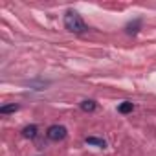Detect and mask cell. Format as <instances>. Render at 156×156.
<instances>
[{
  "mask_svg": "<svg viewBox=\"0 0 156 156\" xmlns=\"http://www.w3.org/2000/svg\"><path fill=\"white\" fill-rule=\"evenodd\" d=\"M64 28L68 31H72V33H85L87 31V24L79 17L77 11H66V15H64Z\"/></svg>",
  "mask_w": 156,
  "mask_h": 156,
  "instance_id": "cell-1",
  "label": "cell"
},
{
  "mask_svg": "<svg viewBox=\"0 0 156 156\" xmlns=\"http://www.w3.org/2000/svg\"><path fill=\"white\" fill-rule=\"evenodd\" d=\"M22 134H24L26 138H35V136H37V127H35V125H30V127H26V129L22 130Z\"/></svg>",
  "mask_w": 156,
  "mask_h": 156,
  "instance_id": "cell-5",
  "label": "cell"
},
{
  "mask_svg": "<svg viewBox=\"0 0 156 156\" xmlns=\"http://www.w3.org/2000/svg\"><path fill=\"white\" fill-rule=\"evenodd\" d=\"M15 110H19V105H6V107H2L0 108V114H11V112H15Z\"/></svg>",
  "mask_w": 156,
  "mask_h": 156,
  "instance_id": "cell-7",
  "label": "cell"
},
{
  "mask_svg": "<svg viewBox=\"0 0 156 156\" xmlns=\"http://www.w3.org/2000/svg\"><path fill=\"white\" fill-rule=\"evenodd\" d=\"M132 108H134V107H132V103H130V101H125V103H121V105H119V108H118V110H119L121 114H129V112H132Z\"/></svg>",
  "mask_w": 156,
  "mask_h": 156,
  "instance_id": "cell-6",
  "label": "cell"
},
{
  "mask_svg": "<svg viewBox=\"0 0 156 156\" xmlns=\"http://www.w3.org/2000/svg\"><path fill=\"white\" fill-rule=\"evenodd\" d=\"M81 110H85V112H94V110H96V101H92V99L83 101V103H81Z\"/></svg>",
  "mask_w": 156,
  "mask_h": 156,
  "instance_id": "cell-4",
  "label": "cell"
},
{
  "mask_svg": "<svg viewBox=\"0 0 156 156\" xmlns=\"http://www.w3.org/2000/svg\"><path fill=\"white\" fill-rule=\"evenodd\" d=\"M46 136L51 141H61V140L66 138V127H62V125H51V127H48Z\"/></svg>",
  "mask_w": 156,
  "mask_h": 156,
  "instance_id": "cell-2",
  "label": "cell"
},
{
  "mask_svg": "<svg viewBox=\"0 0 156 156\" xmlns=\"http://www.w3.org/2000/svg\"><path fill=\"white\" fill-rule=\"evenodd\" d=\"M85 141H87V143H90V145H98V147H101V149H105V147H107V141H105V140H101V138H94V136H88Z\"/></svg>",
  "mask_w": 156,
  "mask_h": 156,
  "instance_id": "cell-3",
  "label": "cell"
},
{
  "mask_svg": "<svg viewBox=\"0 0 156 156\" xmlns=\"http://www.w3.org/2000/svg\"><path fill=\"white\" fill-rule=\"evenodd\" d=\"M140 24H141V20H134V24H132V22H130V24H129V26H127V33H136V31H138V30H136V28H138V26H140Z\"/></svg>",
  "mask_w": 156,
  "mask_h": 156,
  "instance_id": "cell-8",
  "label": "cell"
}]
</instances>
